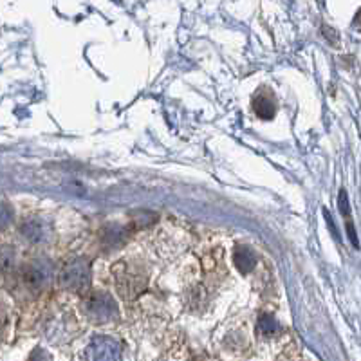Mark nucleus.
<instances>
[{
  "mask_svg": "<svg viewBox=\"0 0 361 361\" xmlns=\"http://www.w3.org/2000/svg\"><path fill=\"white\" fill-rule=\"evenodd\" d=\"M60 286L67 291L82 293L91 283V266L87 259H73L65 264L58 277Z\"/></svg>",
  "mask_w": 361,
  "mask_h": 361,
  "instance_id": "f257e3e1",
  "label": "nucleus"
},
{
  "mask_svg": "<svg viewBox=\"0 0 361 361\" xmlns=\"http://www.w3.org/2000/svg\"><path fill=\"white\" fill-rule=\"evenodd\" d=\"M83 311L93 322L105 323L113 322L117 316V305L108 293H93L85 300Z\"/></svg>",
  "mask_w": 361,
  "mask_h": 361,
  "instance_id": "f03ea898",
  "label": "nucleus"
},
{
  "mask_svg": "<svg viewBox=\"0 0 361 361\" xmlns=\"http://www.w3.org/2000/svg\"><path fill=\"white\" fill-rule=\"evenodd\" d=\"M53 275H54V266L51 260L36 259L34 262H31L30 266H27V269H25V275H24L25 286L38 293V291H42V289H45L49 286L51 280H53Z\"/></svg>",
  "mask_w": 361,
  "mask_h": 361,
  "instance_id": "7ed1b4c3",
  "label": "nucleus"
},
{
  "mask_svg": "<svg viewBox=\"0 0 361 361\" xmlns=\"http://www.w3.org/2000/svg\"><path fill=\"white\" fill-rule=\"evenodd\" d=\"M89 361H121V349L116 340L108 336H96L89 345Z\"/></svg>",
  "mask_w": 361,
  "mask_h": 361,
  "instance_id": "20e7f679",
  "label": "nucleus"
},
{
  "mask_svg": "<svg viewBox=\"0 0 361 361\" xmlns=\"http://www.w3.org/2000/svg\"><path fill=\"white\" fill-rule=\"evenodd\" d=\"M20 231L24 235V239L31 242V244H44L51 237V228L44 219L25 220Z\"/></svg>",
  "mask_w": 361,
  "mask_h": 361,
  "instance_id": "39448f33",
  "label": "nucleus"
},
{
  "mask_svg": "<svg viewBox=\"0 0 361 361\" xmlns=\"http://www.w3.org/2000/svg\"><path fill=\"white\" fill-rule=\"evenodd\" d=\"M235 266L239 269L240 273L248 275L249 271H253L255 264H257V259H255L253 251L246 246H237L235 248V255H233Z\"/></svg>",
  "mask_w": 361,
  "mask_h": 361,
  "instance_id": "423d86ee",
  "label": "nucleus"
},
{
  "mask_svg": "<svg viewBox=\"0 0 361 361\" xmlns=\"http://www.w3.org/2000/svg\"><path fill=\"white\" fill-rule=\"evenodd\" d=\"M255 113L259 114L264 119H269V117L275 116V105L269 100L266 98H257L255 100Z\"/></svg>",
  "mask_w": 361,
  "mask_h": 361,
  "instance_id": "0eeeda50",
  "label": "nucleus"
},
{
  "mask_svg": "<svg viewBox=\"0 0 361 361\" xmlns=\"http://www.w3.org/2000/svg\"><path fill=\"white\" fill-rule=\"evenodd\" d=\"M259 331L262 332V334H266V336H271V334H275V332L279 331V323H277V320H275L273 316L262 314V316L259 318Z\"/></svg>",
  "mask_w": 361,
  "mask_h": 361,
  "instance_id": "6e6552de",
  "label": "nucleus"
},
{
  "mask_svg": "<svg viewBox=\"0 0 361 361\" xmlns=\"http://www.w3.org/2000/svg\"><path fill=\"white\" fill-rule=\"evenodd\" d=\"M15 264V251L13 248L0 249V273H8Z\"/></svg>",
  "mask_w": 361,
  "mask_h": 361,
  "instance_id": "1a4fd4ad",
  "label": "nucleus"
},
{
  "mask_svg": "<svg viewBox=\"0 0 361 361\" xmlns=\"http://www.w3.org/2000/svg\"><path fill=\"white\" fill-rule=\"evenodd\" d=\"M11 220H13V211H11L10 205L0 200V228H5Z\"/></svg>",
  "mask_w": 361,
  "mask_h": 361,
  "instance_id": "9d476101",
  "label": "nucleus"
},
{
  "mask_svg": "<svg viewBox=\"0 0 361 361\" xmlns=\"http://www.w3.org/2000/svg\"><path fill=\"white\" fill-rule=\"evenodd\" d=\"M338 206H340V211H342L345 217L351 215V206H349V196H347V191L342 190L340 191V196H338Z\"/></svg>",
  "mask_w": 361,
  "mask_h": 361,
  "instance_id": "9b49d317",
  "label": "nucleus"
},
{
  "mask_svg": "<svg viewBox=\"0 0 361 361\" xmlns=\"http://www.w3.org/2000/svg\"><path fill=\"white\" fill-rule=\"evenodd\" d=\"M30 361H51V356L44 351V349H42V347H36V349L31 352Z\"/></svg>",
  "mask_w": 361,
  "mask_h": 361,
  "instance_id": "f8f14e48",
  "label": "nucleus"
},
{
  "mask_svg": "<svg viewBox=\"0 0 361 361\" xmlns=\"http://www.w3.org/2000/svg\"><path fill=\"white\" fill-rule=\"evenodd\" d=\"M347 231H349V237H351V242L354 248H358V239H356V233H354V228H352L351 222H347Z\"/></svg>",
  "mask_w": 361,
  "mask_h": 361,
  "instance_id": "ddd939ff",
  "label": "nucleus"
}]
</instances>
